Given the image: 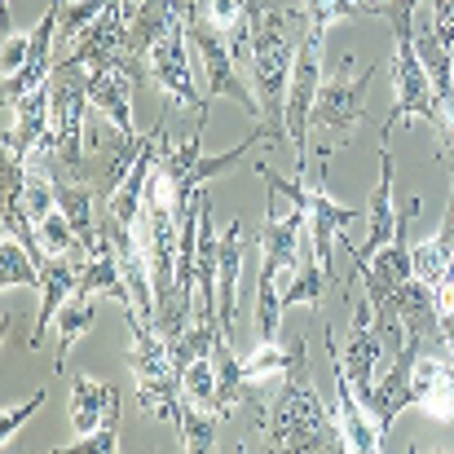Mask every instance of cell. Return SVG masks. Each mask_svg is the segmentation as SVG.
Returning a JSON list of instances; mask_svg holds the SVG:
<instances>
[{"label":"cell","instance_id":"obj_7","mask_svg":"<svg viewBox=\"0 0 454 454\" xmlns=\"http://www.w3.org/2000/svg\"><path fill=\"white\" fill-rule=\"evenodd\" d=\"M58 62H71V67H84V71H102V67H133L142 80H146V67L133 58V35H129V18H124V4L115 0L98 22H89L71 44L67 53H58Z\"/></svg>","mask_w":454,"mask_h":454},{"label":"cell","instance_id":"obj_2","mask_svg":"<svg viewBox=\"0 0 454 454\" xmlns=\"http://www.w3.org/2000/svg\"><path fill=\"white\" fill-rule=\"evenodd\" d=\"M265 446L270 450H296V454H322L344 446V428L340 419L322 406V397L309 384V357L304 344L296 353V362L283 375V393L265 419Z\"/></svg>","mask_w":454,"mask_h":454},{"label":"cell","instance_id":"obj_31","mask_svg":"<svg viewBox=\"0 0 454 454\" xmlns=\"http://www.w3.org/2000/svg\"><path fill=\"white\" fill-rule=\"evenodd\" d=\"M384 4H388V0H375V9H384Z\"/></svg>","mask_w":454,"mask_h":454},{"label":"cell","instance_id":"obj_24","mask_svg":"<svg viewBox=\"0 0 454 454\" xmlns=\"http://www.w3.org/2000/svg\"><path fill=\"white\" fill-rule=\"evenodd\" d=\"M203 13L212 18V27L239 49H247V31H252V0H203Z\"/></svg>","mask_w":454,"mask_h":454},{"label":"cell","instance_id":"obj_17","mask_svg":"<svg viewBox=\"0 0 454 454\" xmlns=\"http://www.w3.org/2000/svg\"><path fill=\"white\" fill-rule=\"evenodd\" d=\"M212 362H216V411L230 415L234 406H261V384L247 380L243 362L230 348V331L216 326L212 335Z\"/></svg>","mask_w":454,"mask_h":454},{"label":"cell","instance_id":"obj_23","mask_svg":"<svg viewBox=\"0 0 454 454\" xmlns=\"http://www.w3.org/2000/svg\"><path fill=\"white\" fill-rule=\"evenodd\" d=\"M40 283H44L40 261L13 234H4V243H0V287L9 292V287H40Z\"/></svg>","mask_w":454,"mask_h":454},{"label":"cell","instance_id":"obj_22","mask_svg":"<svg viewBox=\"0 0 454 454\" xmlns=\"http://www.w3.org/2000/svg\"><path fill=\"white\" fill-rule=\"evenodd\" d=\"M216 424H221V415H216V411H203V406H194V402H185V397H181L176 428H181V446H185L190 454L216 450Z\"/></svg>","mask_w":454,"mask_h":454},{"label":"cell","instance_id":"obj_25","mask_svg":"<svg viewBox=\"0 0 454 454\" xmlns=\"http://www.w3.org/2000/svg\"><path fill=\"white\" fill-rule=\"evenodd\" d=\"M89 326H93V296H89V301L71 296V304H62V309H58V357H53V366H58V371L67 366V353L75 348V340H80Z\"/></svg>","mask_w":454,"mask_h":454},{"label":"cell","instance_id":"obj_8","mask_svg":"<svg viewBox=\"0 0 454 454\" xmlns=\"http://www.w3.org/2000/svg\"><path fill=\"white\" fill-rule=\"evenodd\" d=\"M185 18H176L159 40H154L151 58H146V71H151L154 89L163 93V111H207V93L194 89V75H190V53H185Z\"/></svg>","mask_w":454,"mask_h":454},{"label":"cell","instance_id":"obj_1","mask_svg":"<svg viewBox=\"0 0 454 454\" xmlns=\"http://www.w3.org/2000/svg\"><path fill=\"white\" fill-rule=\"evenodd\" d=\"M304 9H292L283 0H252V31H247V62L252 80L261 89V124L270 142H287L283 111H287V84L296 67V27Z\"/></svg>","mask_w":454,"mask_h":454},{"label":"cell","instance_id":"obj_30","mask_svg":"<svg viewBox=\"0 0 454 454\" xmlns=\"http://www.w3.org/2000/svg\"><path fill=\"white\" fill-rule=\"evenodd\" d=\"M450 185H454V168H450ZM442 234L454 243V190H450V207H446V221H442Z\"/></svg>","mask_w":454,"mask_h":454},{"label":"cell","instance_id":"obj_29","mask_svg":"<svg viewBox=\"0 0 454 454\" xmlns=\"http://www.w3.org/2000/svg\"><path fill=\"white\" fill-rule=\"evenodd\" d=\"M31 58V35H4V75H18Z\"/></svg>","mask_w":454,"mask_h":454},{"label":"cell","instance_id":"obj_16","mask_svg":"<svg viewBox=\"0 0 454 454\" xmlns=\"http://www.w3.org/2000/svg\"><path fill=\"white\" fill-rule=\"evenodd\" d=\"M89 265V252H71V256H49L40 265L44 283H40V313H35V331H31V348L44 344V331H49V317H58V309L75 296V283Z\"/></svg>","mask_w":454,"mask_h":454},{"label":"cell","instance_id":"obj_4","mask_svg":"<svg viewBox=\"0 0 454 454\" xmlns=\"http://www.w3.org/2000/svg\"><path fill=\"white\" fill-rule=\"evenodd\" d=\"M375 80V67H366L362 75L353 71V58L340 53L331 71H322V84H317V102H313V115H309V133H317V163H326L335 146H344L362 115H366V89Z\"/></svg>","mask_w":454,"mask_h":454},{"label":"cell","instance_id":"obj_11","mask_svg":"<svg viewBox=\"0 0 454 454\" xmlns=\"http://www.w3.org/2000/svg\"><path fill=\"white\" fill-rule=\"evenodd\" d=\"M9 111V129H4V154L9 159H31V151L44 142L49 124H53V84H35L31 93H22L18 102H4Z\"/></svg>","mask_w":454,"mask_h":454},{"label":"cell","instance_id":"obj_18","mask_svg":"<svg viewBox=\"0 0 454 454\" xmlns=\"http://www.w3.org/2000/svg\"><path fill=\"white\" fill-rule=\"evenodd\" d=\"M115 415H120V388H111L93 375H75V384H71V424H75V433L93 437Z\"/></svg>","mask_w":454,"mask_h":454},{"label":"cell","instance_id":"obj_27","mask_svg":"<svg viewBox=\"0 0 454 454\" xmlns=\"http://www.w3.org/2000/svg\"><path fill=\"white\" fill-rule=\"evenodd\" d=\"M44 397H49V393L40 388V393H35L31 402H22L18 411H4V419H0V442H4V446H13V437H18V428H22V424H27V419H31V415H35L40 406H44Z\"/></svg>","mask_w":454,"mask_h":454},{"label":"cell","instance_id":"obj_20","mask_svg":"<svg viewBox=\"0 0 454 454\" xmlns=\"http://www.w3.org/2000/svg\"><path fill=\"white\" fill-rule=\"evenodd\" d=\"M411 261H415V278H424L437 296V309H454V243L446 234L437 239H424L411 247Z\"/></svg>","mask_w":454,"mask_h":454},{"label":"cell","instance_id":"obj_12","mask_svg":"<svg viewBox=\"0 0 454 454\" xmlns=\"http://www.w3.org/2000/svg\"><path fill=\"white\" fill-rule=\"evenodd\" d=\"M366 225H371L366 247H357V243H348V239L340 234V247L353 256V265H366V261H371L384 243H393L397 230H402V212H397V203H393V151H388V142H380V185H375V194H371Z\"/></svg>","mask_w":454,"mask_h":454},{"label":"cell","instance_id":"obj_9","mask_svg":"<svg viewBox=\"0 0 454 454\" xmlns=\"http://www.w3.org/2000/svg\"><path fill=\"white\" fill-rule=\"evenodd\" d=\"M142 84V75L133 67H102V71H89V102L106 115V124L120 133V154L124 159H137L146 137H137L133 129V89Z\"/></svg>","mask_w":454,"mask_h":454},{"label":"cell","instance_id":"obj_5","mask_svg":"<svg viewBox=\"0 0 454 454\" xmlns=\"http://www.w3.org/2000/svg\"><path fill=\"white\" fill-rule=\"evenodd\" d=\"M185 31H190V40H194L199 53H203L207 98H230V102H239V106L261 124V102L243 89V80H239V71H234V44L212 27V18L203 13V0H185Z\"/></svg>","mask_w":454,"mask_h":454},{"label":"cell","instance_id":"obj_3","mask_svg":"<svg viewBox=\"0 0 454 454\" xmlns=\"http://www.w3.org/2000/svg\"><path fill=\"white\" fill-rule=\"evenodd\" d=\"M129 326H133V353H129V366H133V380H137V402H142V415L146 419H168L176 424V411H181V371L172 362V344L159 335V326L142 317L137 304H120Z\"/></svg>","mask_w":454,"mask_h":454},{"label":"cell","instance_id":"obj_14","mask_svg":"<svg viewBox=\"0 0 454 454\" xmlns=\"http://www.w3.org/2000/svg\"><path fill=\"white\" fill-rule=\"evenodd\" d=\"M326 357H331V380H335V402H340L335 419H340V428H344V450L375 454L380 446H384V437H380V428H375L371 411L362 406V397H357L353 380L344 375V366H340V348L331 344V335H326Z\"/></svg>","mask_w":454,"mask_h":454},{"label":"cell","instance_id":"obj_10","mask_svg":"<svg viewBox=\"0 0 454 454\" xmlns=\"http://www.w3.org/2000/svg\"><path fill=\"white\" fill-rule=\"evenodd\" d=\"M411 406H419L428 419L450 424L454 419V353L442 348L437 353H419L415 371H411Z\"/></svg>","mask_w":454,"mask_h":454},{"label":"cell","instance_id":"obj_19","mask_svg":"<svg viewBox=\"0 0 454 454\" xmlns=\"http://www.w3.org/2000/svg\"><path fill=\"white\" fill-rule=\"evenodd\" d=\"M75 296H80V301L106 296V301H115V304H137L133 292H129V283H124V274H120L115 243H111L106 234H102V243L93 247V256H89V265H84V274H80V283H75Z\"/></svg>","mask_w":454,"mask_h":454},{"label":"cell","instance_id":"obj_13","mask_svg":"<svg viewBox=\"0 0 454 454\" xmlns=\"http://www.w3.org/2000/svg\"><path fill=\"white\" fill-rule=\"evenodd\" d=\"M419 348H424V335H406L402 353L393 357V366L375 380V388H371V397H366V411H371V419H375L380 437H388L393 419L411 406V371H415Z\"/></svg>","mask_w":454,"mask_h":454},{"label":"cell","instance_id":"obj_15","mask_svg":"<svg viewBox=\"0 0 454 454\" xmlns=\"http://www.w3.org/2000/svg\"><path fill=\"white\" fill-rule=\"evenodd\" d=\"M362 212L357 207H340L326 190V163H317V185L309 190V239L317 252V265L331 274V243H340L344 225H353Z\"/></svg>","mask_w":454,"mask_h":454},{"label":"cell","instance_id":"obj_6","mask_svg":"<svg viewBox=\"0 0 454 454\" xmlns=\"http://www.w3.org/2000/svg\"><path fill=\"white\" fill-rule=\"evenodd\" d=\"M322 27L304 22L301 49H296V67H292V84H287V111H283V133L296 146V172L304 176V151H309V115L317 102V84H322Z\"/></svg>","mask_w":454,"mask_h":454},{"label":"cell","instance_id":"obj_26","mask_svg":"<svg viewBox=\"0 0 454 454\" xmlns=\"http://www.w3.org/2000/svg\"><path fill=\"white\" fill-rule=\"evenodd\" d=\"M115 446H120V415H115V419H106V424H102V428H98L93 437H80L75 446H62V450H58V454H80V450L111 454V450H115Z\"/></svg>","mask_w":454,"mask_h":454},{"label":"cell","instance_id":"obj_28","mask_svg":"<svg viewBox=\"0 0 454 454\" xmlns=\"http://www.w3.org/2000/svg\"><path fill=\"white\" fill-rule=\"evenodd\" d=\"M433 35L454 53V0H433Z\"/></svg>","mask_w":454,"mask_h":454},{"label":"cell","instance_id":"obj_21","mask_svg":"<svg viewBox=\"0 0 454 454\" xmlns=\"http://www.w3.org/2000/svg\"><path fill=\"white\" fill-rule=\"evenodd\" d=\"M239 270H243V225L230 221L221 230V274H216V326L234 331V313H239Z\"/></svg>","mask_w":454,"mask_h":454}]
</instances>
